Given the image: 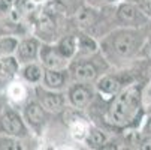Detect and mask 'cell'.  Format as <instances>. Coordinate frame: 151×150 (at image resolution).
I'll return each instance as SVG.
<instances>
[{"label":"cell","instance_id":"obj_13","mask_svg":"<svg viewBox=\"0 0 151 150\" xmlns=\"http://www.w3.org/2000/svg\"><path fill=\"white\" fill-rule=\"evenodd\" d=\"M37 60L45 69H68L70 62L58 53L54 42H51V44L50 42H42Z\"/></svg>","mask_w":151,"mask_h":150},{"label":"cell","instance_id":"obj_14","mask_svg":"<svg viewBox=\"0 0 151 150\" xmlns=\"http://www.w3.org/2000/svg\"><path fill=\"white\" fill-rule=\"evenodd\" d=\"M70 83V75L68 69H45L40 86L50 90L63 92Z\"/></svg>","mask_w":151,"mask_h":150},{"label":"cell","instance_id":"obj_17","mask_svg":"<svg viewBox=\"0 0 151 150\" xmlns=\"http://www.w3.org/2000/svg\"><path fill=\"white\" fill-rule=\"evenodd\" d=\"M97 51H99V41L96 38H93L91 35L85 33V32L76 33V54H75V57L91 56Z\"/></svg>","mask_w":151,"mask_h":150},{"label":"cell","instance_id":"obj_27","mask_svg":"<svg viewBox=\"0 0 151 150\" xmlns=\"http://www.w3.org/2000/svg\"><path fill=\"white\" fill-rule=\"evenodd\" d=\"M139 8L144 11V14L148 17V20L151 21V0H147L145 3H142V5H139Z\"/></svg>","mask_w":151,"mask_h":150},{"label":"cell","instance_id":"obj_18","mask_svg":"<svg viewBox=\"0 0 151 150\" xmlns=\"http://www.w3.org/2000/svg\"><path fill=\"white\" fill-rule=\"evenodd\" d=\"M54 45L63 57H66L68 60H72L76 54V33H69V35L60 36L54 42Z\"/></svg>","mask_w":151,"mask_h":150},{"label":"cell","instance_id":"obj_9","mask_svg":"<svg viewBox=\"0 0 151 150\" xmlns=\"http://www.w3.org/2000/svg\"><path fill=\"white\" fill-rule=\"evenodd\" d=\"M103 8H94L91 5L79 6L73 15V23L78 30L93 36V32L100 27V21L103 20Z\"/></svg>","mask_w":151,"mask_h":150},{"label":"cell","instance_id":"obj_22","mask_svg":"<svg viewBox=\"0 0 151 150\" xmlns=\"http://www.w3.org/2000/svg\"><path fill=\"white\" fill-rule=\"evenodd\" d=\"M138 57H144V59H147V60H151V36H150V35L147 36V39H145V42H144V45H142V48H141Z\"/></svg>","mask_w":151,"mask_h":150},{"label":"cell","instance_id":"obj_15","mask_svg":"<svg viewBox=\"0 0 151 150\" xmlns=\"http://www.w3.org/2000/svg\"><path fill=\"white\" fill-rule=\"evenodd\" d=\"M19 63L12 56H0V93H5L8 84L18 77Z\"/></svg>","mask_w":151,"mask_h":150},{"label":"cell","instance_id":"obj_29","mask_svg":"<svg viewBox=\"0 0 151 150\" xmlns=\"http://www.w3.org/2000/svg\"><path fill=\"white\" fill-rule=\"evenodd\" d=\"M30 2H32L35 6H39V5H44V3L47 2V0H30Z\"/></svg>","mask_w":151,"mask_h":150},{"label":"cell","instance_id":"obj_25","mask_svg":"<svg viewBox=\"0 0 151 150\" xmlns=\"http://www.w3.org/2000/svg\"><path fill=\"white\" fill-rule=\"evenodd\" d=\"M138 144H139V149L151 150V135H142V138Z\"/></svg>","mask_w":151,"mask_h":150},{"label":"cell","instance_id":"obj_30","mask_svg":"<svg viewBox=\"0 0 151 150\" xmlns=\"http://www.w3.org/2000/svg\"><path fill=\"white\" fill-rule=\"evenodd\" d=\"M127 2H132V3H135V5H142V3H145L147 2V0H127Z\"/></svg>","mask_w":151,"mask_h":150},{"label":"cell","instance_id":"obj_20","mask_svg":"<svg viewBox=\"0 0 151 150\" xmlns=\"http://www.w3.org/2000/svg\"><path fill=\"white\" fill-rule=\"evenodd\" d=\"M84 143L90 149H102L108 143V134L103 129L97 128V126H90L88 134H87V137H85Z\"/></svg>","mask_w":151,"mask_h":150},{"label":"cell","instance_id":"obj_24","mask_svg":"<svg viewBox=\"0 0 151 150\" xmlns=\"http://www.w3.org/2000/svg\"><path fill=\"white\" fill-rule=\"evenodd\" d=\"M17 0H0V14H6L15 6Z\"/></svg>","mask_w":151,"mask_h":150},{"label":"cell","instance_id":"obj_3","mask_svg":"<svg viewBox=\"0 0 151 150\" xmlns=\"http://www.w3.org/2000/svg\"><path fill=\"white\" fill-rule=\"evenodd\" d=\"M111 69V65L100 51L85 56V57H75L69 62V75L70 81H81V83H96L99 77Z\"/></svg>","mask_w":151,"mask_h":150},{"label":"cell","instance_id":"obj_19","mask_svg":"<svg viewBox=\"0 0 151 150\" xmlns=\"http://www.w3.org/2000/svg\"><path fill=\"white\" fill-rule=\"evenodd\" d=\"M90 122L84 117H73L72 122L69 123V131H70V135L73 137L75 141H79V143H84L85 137L88 134V129H90Z\"/></svg>","mask_w":151,"mask_h":150},{"label":"cell","instance_id":"obj_12","mask_svg":"<svg viewBox=\"0 0 151 150\" xmlns=\"http://www.w3.org/2000/svg\"><path fill=\"white\" fill-rule=\"evenodd\" d=\"M5 95L11 105L17 107V108H21L27 101H30L35 96V87L27 84L19 77H15L5 89Z\"/></svg>","mask_w":151,"mask_h":150},{"label":"cell","instance_id":"obj_26","mask_svg":"<svg viewBox=\"0 0 151 150\" xmlns=\"http://www.w3.org/2000/svg\"><path fill=\"white\" fill-rule=\"evenodd\" d=\"M142 135H151V114L144 120V125H142V131H141Z\"/></svg>","mask_w":151,"mask_h":150},{"label":"cell","instance_id":"obj_1","mask_svg":"<svg viewBox=\"0 0 151 150\" xmlns=\"http://www.w3.org/2000/svg\"><path fill=\"white\" fill-rule=\"evenodd\" d=\"M150 35V26L147 27H117L105 33L99 41V51L109 62L111 66L136 57Z\"/></svg>","mask_w":151,"mask_h":150},{"label":"cell","instance_id":"obj_5","mask_svg":"<svg viewBox=\"0 0 151 150\" xmlns=\"http://www.w3.org/2000/svg\"><path fill=\"white\" fill-rule=\"evenodd\" d=\"M19 111H21V116H23L27 128L30 129L32 135H35V137L44 135V132L47 129V125L50 123V117L52 114H50L44 107L35 99V96L21 107Z\"/></svg>","mask_w":151,"mask_h":150},{"label":"cell","instance_id":"obj_2","mask_svg":"<svg viewBox=\"0 0 151 150\" xmlns=\"http://www.w3.org/2000/svg\"><path fill=\"white\" fill-rule=\"evenodd\" d=\"M142 86L130 83L117 95L108 99L103 120L114 129H127L135 126L144 114L142 105Z\"/></svg>","mask_w":151,"mask_h":150},{"label":"cell","instance_id":"obj_16","mask_svg":"<svg viewBox=\"0 0 151 150\" xmlns=\"http://www.w3.org/2000/svg\"><path fill=\"white\" fill-rule=\"evenodd\" d=\"M44 71L45 68L40 65L39 60H35V62H30V63H26V65H21L19 66V72H18V77L21 80H24L27 84L30 86H39L40 81H42V77H44Z\"/></svg>","mask_w":151,"mask_h":150},{"label":"cell","instance_id":"obj_10","mask_svg":"<svg viewBox=\"0 0 151 150\" xmlns=\"http://www.w3.org/2000/svg\"><path fill=\"white\" fill-rule=\"evenodd\" d=\"M35 99L44 107L50 114H60L66 110L68 99L64 92L50 90L42 86H35Z\"/></svg>","mask_w":151,"mask_h":150},{"label":"cell","instance_id":"obj_6","mask_svg":"<svg viewBox=\"0 0 151 150\" xmlns=\"http://www.w3.org/2000/svg\"><path fill=\"white\" fill-rule=\"evenodd\" d=\"M130 83H133V78L129 72H124V71L123 72H109L108 71L96 80L94 89H96V93L99 98L108 101Z\"/></svg>","mask_w":151,"mask_h":150},{"label":"cell","instance_id":"obj_7","mask_svg":"<svg viewBox=\"0 0 151 150\" xmlns=\"http://www.w3.org/2000/svg\"><path fill=\"white\" fill-rule=\"evenodd\" d=\"M114 18H115V23L120 27H147L151 26V21L148 20V17L144 14V11L132 3V2H127V0H123V2H118L115 12H114Z\"/></svg>","mask_w":151,"mask_h":150},{"label":"cell","instance_id":"obj_4","mask_svg":"<svg viewBox=\"0 0 151 150\" xmlns=\"http://www.w3.org/2000/svg\"><path fill=\"white\" fill-rule=\"evenodd\" d=\"M0 135H6L19 141L29 140L32 137V132L21 116L19 108L11 104L0 111Z\"/></svg>","mask_w":151,"mask_h":150},{"label":"cell","instance_id":"obj_8","mask_svg":"<svg viewBox=\"0 0 151 150\" xmlns=\"http://www.w3.org/2000/svg\"><path fill=\"white\" fill-rule=\"evenodd\" d=\"M97 93L93 83H81L70 81L66 87V99L68 105L76 111H82L94 102Z\"/></svg>","mask_w":151,"mask_h":150},{"label":"cell","instance_id":"obj_23","mask_svg":"<svg viewBox=\"0 0 151 150\" xmlns=\"http://www.w3.org/2000/svg\"><path fill=\"white\" fill-rule=\"evenodd\" d=\"M87 2V5H91L94 8H106L108 5H112V3H118L121 2V0H85Z\"/></svg>","mask_w":151,"mask_h":150},{"label":"cell","instance_id":"obj_21","mask_svg":"<svg viewBox=\"0 0 151 150\" xmlns=\"http://www.w3.org/2000/svg\"><path fill=\"white\" fill-rule=\"evenodd\" d=\"M18 44V38L11 35L0 36V56H12Z\"/></svg>","mask_w":151,"mask_h":150},{"label":"cell","instance_id":"obj_11","mask_svg":"<svg viewBox=\"0 0 151 150\" xmlns=\"http://www.w3.org/2000/svg\"><path fill=\"white\" fill-rule=\"evenodd\" d=\"M40 45H42V41L35 35L33 36L26 35V36L18 38V44H17V48L14 51V57L19 63V66L37 60Z\"/></svg>","mask_w":151,"mask_h":150},{"label":"cell","instance_id":"obj_28","mask_svg":"<svg viewBox=\"0 0 151 150\" xmlns=\"http://www.w3.org/2000/svg\"><path fill=\"white\" fill-rule=\"evenodd\" d=\"M9 102H8V98H6V95L5 93H0V111H2L5 107L8 105Z\"/></svg>","mask_w":151,"mask_h":150}]
</instances>
